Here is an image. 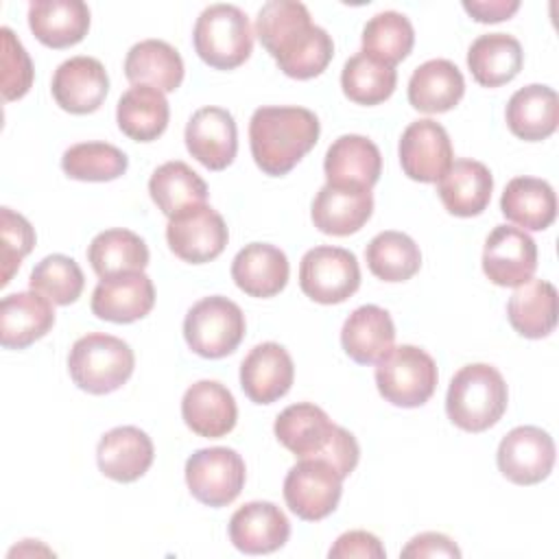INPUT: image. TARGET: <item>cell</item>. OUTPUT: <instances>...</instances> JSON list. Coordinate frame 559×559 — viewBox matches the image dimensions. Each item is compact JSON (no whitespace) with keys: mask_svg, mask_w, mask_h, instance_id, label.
I'll list each match as a JSON object with an SVG mask.
<instances>
[{"mask_svg":"<svg viewBox=\"0 0 559 559\" xmlns=\"http://www.w3.org/2000/svg\"><path fill=\"white\" fill-rule=\"evenodd\" d=\"M255 35L280 70L297 81L319 76L334 57L325 28L312 24L310 11L297 0H271L255 17Z\"/></svg>","mask_w":559,"mask_h":559,"instance_id":"cell-1","label":"cell"},{"mask_svg":"<svg viewBox=\"0 0 559 559\" xmlns=\"http://www.w3.org/2000/svg\"><path fill=\"white\" fill-rule=\"evenodd\" d=\"M319 118L306 107H258L249 122L255 166L271 177L290 173L317 144Z\"/></svg>","mask_w":559,"mask_h":559,"instance_id":"cell-2","label":"cell"},{"mask_svg":"<svg viewBox=\"0 0 559 559\" xmlns=\"http://www.w3.org/2000/svg\"><path fill=\"white\" fill-rule=\"evenodd\" d=\"M277 441L297 459H321L330 463L341 478H347L360 459L356 437L336 426L328 413L310 402L286 406L273 426Z\"/></svg>","mask_w":559,"mask_h":559,"instance_id":"cell-3","label":"cell"},{"mask_svg":"<svg viewBox=\"0 0 559 559\" xmlns=\"http://www.w3.org/2000/svg\"><path fill=\"white\" fill-rule=\"evenodd\" d=\"M507 402L509 391L502 373L487 362H474L461 367L450 380L445 413L461 430L483 432L500 421Z\"/></svg>","mask_w":559,"mask_h":559,"instance_id":"cell-4","label":"cell"},{"mask_svg":"<svg viewBox=\"0 0 559 559\" xmlns=\"http://www.w3.org/2000/svg\"><path fill=\"white\" fill-rule=\"evenodd\" d=\"M135 356L129 343L118 336L90 332L68 354V371L74 384L92 395L120 389L133 373Z\"/></svg>","mask_w":559,"mask_h":559,"instance_id":"cell-5","label":"cell"},{"mask_svg":"<svg viewBox=\"0 0 559 559\" xmlns=\"http://www.w3.org/2000/svg\"><path fill=\"white\" fill-rule=\"evenodd\" d=\"M192 44L201 61L216 70L242 66L253 50L249 17L236 4H210L197 17Z\"/></svg>","mask_w":559,"mask_h":559,"instance_id":"cell-6","label":"cell"},{"mask_svg":"<svg viewBox=\"0 0 559 559\" xmlns=\"http://www.w3.org/2000/svg\"><path fill=\"white\" fill-rule=\"evenodd\" d=\"M437 365L428 352L415 345L391 347L376 362V386L393 406L417 408L437 389Z\"/></svg>","mask_w":559,"mask_h":559,"instance_id":"cell-7","label":"cell"},{"mask_svg":"<svg viewBox=\"0 0 559 559\" xmlns=\"http://www.w3.org/2000/svg\"><path fill=\"white\" fill-rule=\"evenodd\" d=\"M245 314L238 304L223 295L199 299L183 319L188 347L203 358H223L245 338Z\"/></svg>","mask_w":559,"mask_h":559,"instance_id":"cell-8","label":"cell"},{"mask_svg":"<svg viewBox=\"0 0 559 559\" xmlns=\"http://www.w3.org/2000/svg\"><path fill=\"white\" fill-rule=\"evenodd\" d=\"M299 286L317 304H341L360 286L358 260L343 247H314L301 258Z\"/></svg>","mask_w":559,"mask_h":559,"instance_id":"cell-9","label":"cell"},{"mask_svg":"<svg viewBox=\"0 0 559 559\" xmlns=\"http://www.w3.org/2000/svg\"><path fill=\"white\" fill-rule=\"evenodd\" d=\"M245 461L231 448H201L186 461L188 489L207 507L234 502L245 487Z\"/></svg>","mask_w":559,"mask_h":559,"instance_id":"cell-10","label":"cell"},{"mask_svg":"<svg viewBox=\"0 0 559 559\" xmlns=\"http://www.w3.org/2000/svg\"><path fill=\"white\" fill-rule=\"evenodd\" d=\"M341 491L343 478L321 459H299L284 478V500L288 509L306 522L328 518L336 509Z\"/></svg>","mask_w":559,"mask_h":559,"instance_id":"cell-11","label":"cell"},{"mask_svg":"<svg viewBox=\"0 0 559 559\" xmlns=\"http://www.w3.org/2000/svg\"><path fill=\"white\" fill-rule=\"evenodd\" d=\"M166 240L179 260L203 264L223 253L229 231L223 216L207 203H201L168 221Z\"/></svg>","mask_w":559,"mask_h":559,"instance_id":"cell-12","label":"cell"},{"mask_svg":"<svg viewBox=\"0 0 559 559\" xmlns=\"http://www.w3.org/2000/svg\"><path fill=\"white\" fill-rule=\"evenodd\" d=\"M498 469L515 485L542 483L555 465V441L537 426H518L498 445Z\"/></svg>","mask_w":559,"mask_h":559,"instance_id":"cell-13","label":"cell"},{"mask_svg":"<svg viewBox=\"0 0 559 559\" xmlns=\"http://www.w3.org/2000/svg\"><path fill=\"white\" fill-rule=\"evenodd\" d=\"M400 164L406 177L435 183L452 166V144L448 131L430 118L411 122L400 138Z\"/></svg>","mask_w":559,"mask_h":559,"instance_id":"cell-14","label":"cell"},{"mask_svg":"<svg viewBox=\"0 0 559 559\" xmlns=\"http://www.w3.org/2000/svg\"><path fill=\"white\" fill-rule=\"evenodd\" d=\"M537 269V245L520 227L496 225L485 240L483 271L496 286H520Z\"/></svg>","mask_w":559,"mask_h":559,"instance_id":"cell-15","label":"cell"},{"mask_svg":"<svg viewBox=\"0 0 559 559\" xmlns=\"http://www.w3.org/2000/svg\"><path fill=\"white\" fill-rule=\"evenodd\" d=\"M50 92L63 111L76 116L92 114L109 92V76L98 59L85 55L70 57L57 66Z\"/></svg>","mask_w":559,"mask_h":559,"instance_id":"cell-16","label":"cell"},{"mask_svg":"<svg viewBox=\"0 0 559 559\" xmlns=\"http://www.w3.org/2000/svg\"><path fill=\"white\" fill-rule=\"evenodd\" d=\"M186 148L207 170L227 168L238 151L234 116L223 107H201L186 124Z\"/></svg>","mask_w":559,"mask_h":559,"instance_id":"cell-17","label":"cell"},{"mask_svg":"<svg viewBox=\"0 0 559 559\" xmlns=\"http://www.w3.org/2000/svg\"><path fill=\"white\" fill-rule=\"evenodd\" d=\"M92 312L111 323H133L155 306V286L144 271L105 277L92 293Z\"/></svg>","mask_w":559,"mask_h":559,"instance_id":"cell-18","label":"cell"},{"mask_svg":"<svg viewBox=\"0 0 559 559\" xmlns=\"http://www.w3.org/2000/svg\"><path fill=\"white\" fill-rule=\"evenodd\" d=\"M295 380L290 354L280 343L255 345L240 365V386L255 404H273L284 397Z\"/></svg>","mask_w":559,"mask_h":559,"instance_id":"cell-19","label":"cell"},{"mask_svg":"<svg viewBox=\"0 0 559 559\" xmlns=\"http://www.w3.org/2000/svg\"><path fill=\"white\" fill-rule=\"evenodd\" d=\"M290 535L284 511L266 500L242 504L229 520L231 544L247 555H269L280 550Z\"/></svg>","mask_w":559,"mask_h":559,"instance_id":"cell-20","label":"cell"},{"mask_svg":"<svg viewBox=\"0 0 559 559\" xmlns=\"http://www.w3.org/2000/svg\"><path fill=\"white\" fill-rule=\"evenodd\" d=\"M373 194L369 188L325 183L312 201V223L328 236H349L371 218Z\"/></svg>","mask_w":559,"mask_h":559,"instance_id":"cell-21","label":"cell"},{"mask_svg":"<svg viewBox=\"0 0 559 559\" xmlns=\"http://www.w3.org/2000/svg\"><path fill=\"white\" fill-rule=\"evenodd\" d=\"M55 325L52 301L37 290H22L0 301V343L4 349H24Z\"/></svg>","mask_w":559,"mask_h":559,"instance_id":"cell-22","label":"cell"},{"mask_svg":"<svg viewBox=\"0 0 559 559\" xmlns=\"http://www.w3.org/2000/svg\"><path fill=\"white\" fill-rule=\"evenodd\" d=\"M181 417L194 435L221 439L234 430L238 406L227 386L216 380H199L183 393Z\"/></svg>","mask_w":559,"mask_h":559,"instance_id":"cell-23","label":"cell"},{"mask_svg":"<svg viewBox=\"0 0 559 559\" xmlns=\"http://www.w3.org/2000/svg\"><path fill=\"white\" fill-rule=\"evenodd\" d=\"M155 448L151 437L135 426H118L105 432L96 448L98 469L116 483H133L153 463Z\"/></svg>","mask_w":559,"mask_h":559,"instance_id":"cell-24","label":"cell"},{"mask_svg":"<svg viewBox=\"0 0 559 559\" xmlns=\"http://www.w3.org/2000/svg\"><path fill=\"white\" fill-rule=\"evenodd\" d=\"M286 253L269 242L245 245L231 262V280L249 297H273L284 290L288 282Z\"/></svg>","mask_w":559,"mask_h":559,"instance_id":"cell-25","label":"cell"},{"mask_svg":"<svg viewBox=\"0 0 559 559\" xmlns=\"http://www.w3.org/2000/svg\"><path fill=\"white\" fill-rule=\"evenodd\" d=\"M328 183L369 188L380 179L382 155L380 148L365 135L347 133L336 138L323 159Z\"/></svg>","mask_w":559,"mask_h":559,"instance_id":"cell-26","label":"cell"},{"mask_svg":"<svg viewBox=\"0 0 559 559\" xmlns=\"http://www.w3.org/2000/svg\"><path fill=\"white\" fill-rule=\"evenodd\" d=\"M493 177L483 162L456 159L437 181L443 207L454 216H478L491 199Z\"/></svg>","mask_w":559,"mask_h":559,"instance_id":"cell-27","label":"cell"},{"mask_svg":"<svg viewBox=\"0 0 559 559\" xmlns=\"http://www.w3.org/2000/svg\"><path fill=\"white\" fill-rule=\"evenodd\" d=\"M28 26L44 46L68 48L87 35L90 9L81 0H33Z\"/></svg>","mask_w":559,"mask_h":559,"instance_id":"cell-28","label":"cell"},{"mask_svg":"<svg viewBox=\"0 0 559 559\" xmlns=\"http://www.w3.org/2000/svg\"><path fill=\"white\" fill-rule=\"evenodd\" d=\"M393 341L395 325L391 314L373 304L356 308L341 330V345L358 365L378 362L393 347Z\"/></svg>","mask_w":559,"mask_h":559,"instance_id":"cell-29","label":"cell"},{"mask_svg":"<svg viewBox=\"0 0 559 559\" xmlns=\"http://www.w3.org/2000/svg\"><path fill=\"white\" fill-rule=\"evenodd\" d=\"M507 124L513 135L526 142H542L559 124V98L548 85L531 83L520 87L507 103Z\"/></svg>","mask_w":559,"mask_h":559,"instance_id":"cell-30","label":"cell"},{"mask_svg":"<svg viewBox=\"0 0 559 559\" xmlns=\"http://www.w3.org/2000/svg\"><path fill=\"white\" fill-rule=\"evenodd\" d=\"M465 79L450 59H430L415 68L408 81V103L424 114H443L459 105Z\"/></svg>","mask_w":559,"mask_h":559,"instance_id":"cell-31","label":"cell"},{"mask_svg":"<svg viewBox=\"0 0 559 559\" xmlns=\"http://www.w3.org/2000/svg\"><path fill=\"white\" fill-rule=\"evenodd\" d=\"M524 63L520 41L507 33H487L472 41L467 50V68L483 87H500L513 81Z\"/></svg>","mask_w":559,"mask_h":559,"instance_id":"cell-32","label":"cell"},{"mask_svg":"<svg viewBox=\"0 0 559 559\" xmlns=\"http://www.w3.org/2000/svg\"><path fill=\"white\" fill-rule=\"evenodd\" d=\"M124 76L133 85H151L159 92H175L183 81V59L168 41L144 39L129 48Z\"/></svg>","mask_w":559,"mask_h":559,"instance_id":"cell-33","label":"cell"},{"mask_svg":"<svg viewBox=\"0 0 559 559\" xmlns=\"http://www.w3.org/2000/svg\"><path fill=\"white\" fill-rule=\"evenodd\" d=\"M500 210L518 227L542 231L557 216V197L548 181L537 177H515L500 197Z\"/></svg>","mask_w":559,"mask_h":559,"instance_id":"cell-34","label":"cell"},{"mask_svg":"<svg viewBox=\"0 0 559 559\" xmlns=\"http://www.w3.org/2000/svg\"><path fill=\"white\" fill-rule=\"evenodd\" d=\"M170 109L164 92L151 85L129 87L116 107L118 129L135 142H153L168 127Z\"/></svg>","mask_w":559,"mask_h":559,"instance_id":"cell-35","label":"cell"},{"mask_svg":"<svg viewBox=\"0 0 559 559\" xmlns=\"http://www.w3.org/2000/svg\"><path fill=\"white\" fill-rule=\"evenodd\" d=\"M511 328L526 338H544L557 323V290L546 280H528L515 286L507 304Z\"/></svg>","mask_w":559,"mask_h":559,"instance_id":"cell-36","label":"cell"},{"mask_svg":"<svg viewBox=\"0 0 559 559\" xmlns=\"http://www.w3.org/2000/svg\"><path fill=\"white\" fill-rule=\"evenodd\" d=\"M87 262L100 280L144 271L148 264V247L135 231L114 227L92 238Z\"/></svg>","mask_w":559,"mask_h":559,"instance_id":"cell-37","label":"cell"},{"mask_svg":"<svg viewBox=\"0 0 559 559\" xmlns=\"http://www.w3.org/2000/svg\"><path fill=\"white\" fill-rule=\"evenodd\" d=\"M148 192L153 203L168 218L207 201V183L186 162L179 159L166 162L153 170L148 179Z\"/></svg>","mask_w":559,"mask_h":559,"instance_id":"cell-38","label":"cell"},{"mask_svg":"<svg viewBox=\"0 0 559 559\" xmlns=\"http://www.w3.org/2000/svg\"><path fill=\"white\" fill-rule=\"evenodd\" d=\"M369 271L382 282H406L421 266V251L417 242L395 229L380 231L365 249Z\"/></svg>","mask_w":559,"mask_h":559,"instance_id":"cell-39","label":"cell"},{"mask_svg":"<svg viewBox=\"0 0 559 559\" xmlns=\"http://www.w3.org/2000/svg\"><path fill=\"white\" fill-rule=\"evenodd\" d=\"M413 44V24L397 11H380L362 28V52L391 68L408 57Z\"/></svg>","mask_w":559,"mask_h":559,"instance_id":"cell-40","label":"cell"},{"mask_svg":"<svg viewBox=\"0 0 559 559\" xmlns=\"http://www.w3.org/2000/svg\"><path fill=\"white\" fill-rule=\"evenodd\" d=\"M397 83V72L391 66H384L365 52L349 57L341 72L343 94L356 105H380L393 92Z\"/></svg>","mask_w":559,"mask_h":559,"instance_id":"cell-41","label":"cell"},{"mask_svg":"<svg viewBox=\"0 0 559 559\" xmlns=\"http://www.w3.org/2000/svg\"><path fill=\"white\" fill-rule=\"evenodd\" d=\"M129 157L107 142H79L61 155V168L76 181H111L127 173Z\"/></svg>","mask_w":559,"mask_h":559,"instance_id":"cell-42","label":"cell"},{"mask_svg":"<svg viewBox=\"0 0 559 559\" xmlns=\"http://www.w3.org/2000/svg\"><path fill=\"white\" fill-rule=\"evenodd\" d=\"M31 290L41 293L57 306L74 304L85 286V277L81 266L63 253L46 255L35 264L28 277Z\"/></svg>","mask_w":559,"mask_h":559,"instance_id":"cell-43","label":"cell"},{"mask_svg":"<svg viewBox=\"0 0 559 559\" xmlns=\"http://www.w3.org/2000/svg\"><path fill=\"white\" fill-rule=\"evenodd\" d=\"M0 262H2V282L7 286L13 273L20 269L22 260L35 247V231L33 225L11 207L0 210Z\"/></svg>","mask_w":559,"mask_h":559,"instance_id":"cell-44","label":"cell"},{"mask_svg":"<svg viewBox=\"0 0 559 559\" xmlns=\"http://www.w3.org/2000/svg\"><path fill=\"white\" fill-rule=\"evenodd\" d=\"M2 37V98L17 100L33 85V63L20 39L9 26L0 28Z\"/></svg>","mask_w":559,"mask_h":559,"instance_id":"cell-45","label":"cell"},{"mask_svg":"<svg viewBox=\"0 0 559 559\" xmlns=\"http://www.w3.org/2000/svg\"><path fill=\"white\" fill-rule=\"evenodd\" d=\"M330 559H347V557H360V559H384L386 550L380 544V539L373 533L367 531H347L343 533L334 546L328 552Z\"/></svg>","mask_w":559,"mask_h":559,"instance_id":"cell-46","label":"cell"},{"mask_svg":"<svg viewBox=\"0 0 559 559\" xmlns=\"http://www.w3.org/2000/svg\"><path fill=\"white\" fill-rule=\"evenodd\" d=\"M404 559L419 557H461L459 546L443 533H419L400 552Z\"/></svg>","mask_w":559,"mask_h":559,"instance_id":"cell-47","label":"cell"},{"mask_svg":"<svg viewBox=\"0 0 559 559\" xmlns=\"http://www.w3.org/2000/svg\"><path fill=\"white\" fill-rule=\"evenodd\" d=\"M463 9L483 24L509 20L518 9V0H463Z\"/></svg>","mask_w":559,"mask_h":559,"instance_id":"cell-48","label":"cell"}]
</instances>
